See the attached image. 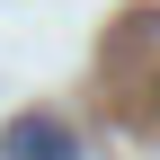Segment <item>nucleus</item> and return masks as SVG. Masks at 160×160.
Masks as SVG:
<instances>
[{"mask_svg":"<svg viewBox=\"0 0 160 160\" xmlns=\"http://www.w3.org/2000/svg\"><path fill=\"white\" fill-rule=\"evenodd\" d=\"M0 160H80V133L62 125V116L27 107V116H9V125H0Z\"/></svg>","mask_w":160,"mask_h":160,"instance_id":"f257e3e1","label":"nucleus"}]
</instances>
